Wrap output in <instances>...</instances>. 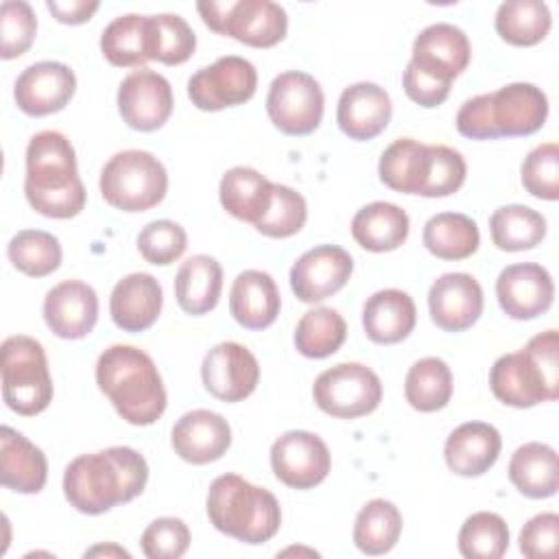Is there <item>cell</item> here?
<instances>
[{"label": "cell", "instance_id": "1", "mask_svg": "<svg viewBox=\"0 0 559 559\" xmlns=\"http://www.w3.org/2000/svg\"><path fill=\"white\" fill-rule=\"evenodd\" d=\"M148 480L146 459L127 445L81 454L63 472V496L76 511L100 515L138 498Z\"/></svg>", "mask_w": 559, "mask_h": 559}, {"label": "cell", "instance_id": "2", "mask_svg": "<svg viewBox=\"0 0 559 559\" xmlns=\"http://www.w3.org/2000/svg\"><path fill=\"white\" fill-rule=\"evenodd\" d=\"M24 194L28 205L48 218H72L85 207V188L76 153L59 131H39L26 146Z\"/></svg>", "mask_w": 559, "mask_h": 559}, {"label": "cell", "instance_id": "3", "mask_svg": "<svg viewBox=\"0 0 559 559\" xmlns=\"http://www.w3.org/2000/svg\"><path fill=\"white\" fill-rule=\"evenodd\" d=\"M96 384L116 413L133 426H151L166 411V389L153 358L133 345H111L96 360Z\"/></svg>", "mask_w": 559, "mask_h": 559}, {"label": "cell", "instance_id": "4", "mask_svg": "<svg viewBox=\"0 0 559 559\" xmlns=\"http://www.w3.org/2000/svg\"><path fill=\"white\" fill-rule=\"evenodd\" d=\"M548 118V98L533 83H509L496 92L467 98L456 114V129L469 140L531 135Z\"/></svg>", "mask_w": 559, "mask_h": 559}, {"label": "cell", "instance_id": "5", "mask_svg": "<svg viewBox=\"0 0 559 559\" xmlns=\"http://www.w3.org/2000/svg\"><path fill=\"white\" fill-rule=\"evenodd\" d=\"M557 330L533 336L522 349L502 354L489 369V389L507 406L531 408L559 397Z\"/></svg>", "mask_w": 559, "mask_h": 559}, {"label": "cell", "instance_id": "6", "mask_svg": "<svg viewBox=\"0 0 559 559\" xmlns=\"http://www.w3.org/2000/svg\"><path fill=\"white\" fill-rule=\"evenodd\" d=\"M205 509L216 531L251 546L269 542L282 524L277 498L238 474H223L212 480Z\"/></svg>", "mask_w": 559, "mask_h": 559}, {"label": "cell", "instance_id": "7", "mask_svg": "<svg viewBox=\"0 0 559 559\" xmlns=\"http://www.w3.org/2000/svg\"><path fill=\"white\" fill-rule=\"evenodd\" d=\"M103 199L122 212H146L164 201L168 175L148 151L129 148L111 155L100 170Z\"/></svg>", "mask_w": 559, "mask_h": 559}, {"label": "cell", "instance_id": "8", "mask_svg": "<svg viewBox=\"0 0 559 559\" xmlns=\"http://www.w3.org/2000/svg\"><path fill=\"white\" fill-rule=\"evenodd\" d=\"M2 400L24 417L39 415L52 402V378L39 341L24 334L2 341Z\"/></svg>", "mask_w": 559, "mask_h": 559}, {"label": "cell", "instance_id": "9", "mask_svg": "<svg viewBox=\"0 0 559 559\" xmlns=\"http://www.w3.org/2000/svg\"><path fill=\"white\" fill-rule=\"evenodd\" d=\"M205 26L253 48H271L286 37L288 15L271 0H205L197 2Z\"/></svg>", "mask_w": 559, "mask_h": 559}, {"label": "cell", "instance_id": "10", "mask_svg": "<svg viewBox=\"0 0 559 559\" xmlns=\"http://www.w3.org/2000/svg\"><path fill=\"white\" fill-rule=\"evenodd\" d=\"M312 397L325 415L356 419L378 408L382 382L378 373L362 362H338L317 376Z\"/></svg>", "mask_w": 559, "mask_h": 559}, {"label": "cell", "instance_id": "11", "mask_svg": "<svg viewBox=\"0 0 559 559\" xmlns=\"http://www.w3.org/2000/svg\"><path fill=\"white\" fill-rule=\"evenodd\" d=\"M323 105V90L308 72L288 70L269 85L266 114L286 135H310L321 124Z\"/></svg>", "mask_w": 559, "mask_h": 559}, {"label": "cell", "instance_id": "12", "mask_svg": "<svg viewBox=\"0 0 559 559\" xmlns=\"http://www.w3.org/2000/svg\"><path fill=\"white\" fill-rule=\"evenodd\" d=\"M258 72L255 66L238 55L218 57L212 66L199 68L188 79V96L201 111H221L236 107L255 94Z\"/></svg>", "mask_w": 559, "mask_h": 559}, {"label": "cell", "instance_id": "13", "mask_svg": "<svg viewBox=\"0 0 559 559\" xmlns=\"http://www.w3.org/2000/svg\"><path fill=\"white\" fill-rule=\"evenodd\" d=\"M325 441L308 430H288L271 445V467L277 480L293 489H312L330 474Z\"/></svg>", "mask_w": 559, "mask_h": 559}, {"label": "cell", "instance_id": "14", "mask_svg": "<svg viewBox=\"0 0 559 559\" xmlns=\"http://www.w3.org/2000/svg\"><path fill=\"white\" fill-rule=\"evenodd\" d=\"M201 380L210 395L221 402H242L260 382L258 358L240 343L214 345L201 365Z\"/></svg>", "mask_w": 559, "mask_h": 559}, {"label": "cell", "instance_id": "15", "mask_svg": "<svg viewBox=\"0 0 559 559\" xmlns=\"http://www.w3.org/2000/svg\"><path fill=\"white\" fill-rule=\"evenodd\" d=\"M469 59L472 46L467 35L454 24L437 22L415 37L408 66L439 83L452 85V81L469 66Z\"/></svg>", "mask_w": 559, "mask_h": 559}, {"label": "cell", "instance_id": "16", "mask_svg": "<svg viewBox=\"0 0 559 559\" xmlns=\"http://www.w3.org/2000/svg\"><path fill=\"white\" fill-rule=\"evenodd\" d=\"M354 260L338 245H319L301 253L290 266V288L304 304L336 295L352 277Z\"/></svg>", "mask_w": 559, "mask_h": 559}, {"label": "cell", "instance_id": "17", "mask_svg": "<svg viewBox=\"0 0 559 559\" xmlns=\"http://www.w3.org/2000/svg\"><path fill=\"white\" fill-rule=\"evenodd\" d=\"M173 87L153 70H133L118 87V111L135 131H157L173 114Z\"/></svg>", "mask_w": 559, "mask_h": 559}, {"label": "cell", "instance_id": "18", "mask_svg": "<svg viewBox=\"0 0 559 559\" xmlns=\"http://www.w3.org/2000/svg\"><path fill=\"white\" fill-rule=\"evenodd\" d=\"M496 297L507 317L528 321L544 314L555 299L552 275L537 262H520L500 271Z\"/></svg>", "mask_w": 559, "mask_h": 559}, {"label": "cell", "instance_id": "19", "mask_svg": "<svg viewBox=\"0 0 559 559\" xmlns=\"http://www.w3.org/2000/svg\"><path fill=\"white\" fill-rule=\"evenodd\" d=\"M76 92V76L61 61H37L15 79L13 98L26 116H48L61 111Z\"/></svg>", "mask_w": 559, "mask_h": 559}, {"label": "cell", "instance_id": "20", "mask_svg": "<svg viewBox=\"0 0 559 559\" xmlns=\"http://www.w3.org/2000/svg\"><path fill=\"white\" fill-rule=\"evenodd\" d=\"M483 288L469 273H443L428 290V310L437 328L463 332L483 314Z\"/></svg>", "mask_w": 559, "mask_h": 559}, {"label": "cell", "instance_id": "21", "mask_svg": "<svg viewBox=\"0 0 559 559\" xmlns=\"http://www.w3.org/2000/svg\"><path fill=\"white\" fill-rule=\"evenodd\" d=\"M44 321L48 330L68 341L87 336L98 321L96 290L81 280H66L44 297Z\"/></svg>", "mask_w": 559, "mask_h": 559}, {"label": "cell", "instance_id": "22", "mask_svg": "<svg viewBox=\"0 0 559 559\" xmlns=\"http://www.w3.org/2000/svg\"><path fill=\"white\" fill-rule=\"evenodd\" d=\"M170 445L179 459L192 465L218 461L231 445L227 419L207 408L188 411L177 419L170 432Z\"/></svg>", "mask_w": 559, "mask_h": 559}, {"label": "cell", "instance_id": "23", "mask_svg": "<svg viewBox=\"0 0 559 559\" xmlns=\"http://www.w3.org/2000/svg\"><path fill=\"white\" fill-rule=\"evenodd\" d=\"M391 98L378 83L360 81L345 87L336 105L338 129L358 142L380 135L391 122Z\"/></svg>", "mask_w": 559, "mask_h": 559}, {"label": "cell", "instance_id": "24", "mask_svg": "<svg viewBox=\"0 0 559 559\" xmlns=\"http://www.w3.org/2000/svg\"><path fill=\"white\" fill-rule=\"evenodd\" d=\"M162 304V284L151 273H129L111 290L109 314L122 332H144L157 321Z\"/></svg>", "mask_w": 559, "mask_h": 559}, {"label": "cell", "instance_id": "25", "mask_svg": "<svg viewBox=\"0 0 559 559\" xmlns=\"http://www.w3.org/2000/svg\"><path fill=\"white\" fill-rule=\"evenodd\" d=\"M500 432L485 421H465L454 428L443 445V459L456 476H483L498 461Z\"/></svg>", "mask_w": 559, "mask_h": 559}, {"label": "cell", "instance_id": "26", "mask_svg": "<svg viewBox=\"0 0 559 559\" xmlns=\"http://www.w3.org/2000/svg\"><path fill=\"white\" fill-rule=\"evenodd\" d=\"M282 308L275 280L258 269L236 275L229 290V312L238 325L247 330H264L273 325Z\"/></svg>", "mask_w": 559, "mask_h": 559}, {"label": "cell", "instance_id": "27", "mask_svg": "<svg viewBox=\"0 0 559 559\" xmlns=\"http://www.w3.org/2000/svg\"><path fill=\"white\" fill-rule=\"evenodd\" d=\"M417 323V308L408 293L384 288L367 297L362 306V328L369 341L395 345L404 341Z\"/></svg>", "mask_w": 559, "mask_h": 559}, {"label": "cell", "instance_id": "28", "mask_svg": "<svg viewBox=\"0 0 559 559\" xmlns=\"http://www.w3.org/2000/svg\"><path fill=\"white\" fill-rule=\"evenodd\" d=\"M0 480L17 493H39L48 478L44 452L11 426L0 428Z\"/></svg>", "mask_w": 559, "mask_h": 559}, {"label": "cell", "instance_id": "29", "mask_svg": "<svg viewBox=\"0 0 559 559\" xmlns=\"http://www.w3.org/2000/svg\"><path fill=\"white\" fill-rule=\"evenodd\" d=\"M100 50L111 66L140 68L155 57L153 17L127 13L111 20L100 35Z\"/></svg>", "mask_w": 559, "mask_h": 559}, {"label": "cell", "instance_id": "30", "mask_svg": "<svg viewBox=\"0 0 559 559\" xmlns=\"http://www.w3.org/2000/svg\"><path fill=\"white\" fill-rule=\"evenodd\" d=\"M430 144L413 138H400L389 144L378 162V175L384 186L404 194H419L430 173Z\"/></svg>", "mask_w": 559, "mask_h": 559}, {"label": "cell", "instance_id": "31", "mask_svg": "<svg viewBox=\"0 0 559 559\" xmlns=\"http://www.w3.org/2000/svg\"><path fill=\"white\" fill-rule=\"evenodd\" d=\"M408 214L389 201H373L360 207L352 218L354 240L373 253L393 251L408 238Z\"/></svg>", "mask_w": 559, "mask_h": 559}, {"label": "cell", "instance_id": "32", "mask_svg": "<svg viewBox=\"0 0 559 559\" xmlns=\"http://www.w3.org/2000/svg\"><path fill=\"white\" fill-rule=\"evenodd\" d=\"M223 290V266L216 258L197 253L181 262L175 277V297L183 312L205 314L216 308Z\"/></svg>", "mask_w": 559, "mask_h": 559}, {"label": "cell", "instance_id": "33", "mask_svg": "<svg viewBox=\"0 0 559 559\" xmlns=\"http://www.w3.org/2000/svg\"><path fill=\"white\" fill-rule=\"evenodd\" d=\"M509 480L526 498L542 500L555 496L559 489V463L555 448L539 441L520 445L509 461Z\"/></svg>", "mask_w": 559, "mask_h": 559}, {"label": "cell", "instance_id": "34", "mask_svg": "<svg viewBox=\"0 0 559 559\" xmlns=\"http://www.w3.org/2000/svg\"><path fill=\"white\" fill-rule=\"evenodd\" d=\"M273 183L249 166L229 168L218 186L221 205L238 221L258 223L269 210Z\"/></svg>", "mask_w": 559, "mask_h": 559}, {"label": "cell", "instance_id": "35", "mask_svg": "<svg viewBox=\"0 0 559 559\" xmlns=\"http://www.w3.org/2000/svg\"><path fill=\"white\" fill-rule=\"evenodd\" d=\"M424 245L439 260H465L478 251L480 231L474 218L459 212H439L424 225Z\"/></svg>", "mask_w": 559, "mask_h": 559}, {"label": "cell", "instance_id": "36", "mask_svg": "<svg viewBox=\"0 0 559 559\" xmlns=\"http://www.w3.org/2000/svg\"><path fill=\"white\" fill-rule=\"evenodd\" d=\"M491 240L500 251H524L537 247L546 236V218L520 203L502 205L489 216Z\"/></svg>", "mask_w": 559, "mask_h": 559}, {"label": "cell", "instance_id": "37", "mask_svg": "<svg viewBox=\"0 0 559 559\" xmlns=\"http://www.w3.org/2000/svg\"><path fill=\"white\" fill-rule=\"evenodd\" d=\"M402 533V513L400 509L384 500H369L356 515L354 522V544L360 552L376 557L389 552Z\"/></svg>", "mask_w": 559, "mask_h": 559}, {"label": "cell", "instance_id": "38", "mask_svg": "<svg viewBox=\"0 0 559 559\" xmlns=\"http://www.w3.org/2000/svg\"><path fill=\"white\" fill-rule=\"evenodd\" d=\"M406 402L419 413H435L448 406L452 397V371L445 360L426 356L413 362L404 380Z\"/></svg>", "mask_w": 559, "mask_h": 559}, {"label": "cell", "instance_id": "39", "mask_svg": "<svg viewBox=\"0 0 559 559\" xmlns=\"http://www.w3.org/2000/svg\"><path fill=\"white\" fill-rule=\"evenodd\" d=\"M550 24V9L542 0H507L496 11V31L511 46L539 44Z\"/></svg>", "mask_w": 559, "mask_h": 559}, {"label": "cell", "instance_id": "40", "mask_svg": "<svg viewBox=\"0 0 559 559\" xmlns=\"http://www.w3.org/2000/svg\"><path fill=\"white\" fill-rule=\"evenodd\" d=\"M347 336V323L334 308L308 310L295 328V347L306 358H328L341 349Z\"/></svg>", "mask_w": 559, "mask_h": 559}, {"label": "cell", "instance_id": "41", "mask_svg": "<svg viewBox=\"0 0 559 559\" xmlns=\"http://www.w3.org/2000/svg\"><path fill=\"white\" fill-rule=\"evenodd\" d=\"M7 255L20 273L46 277L59 269L63 251L57 236L44 229H22L9 240Z\"/></svg>", "mask_w": 559, "mask_h": 559}, {"label": "cell", "instance_id": "42", "mask_svg": "<svg viewBox=\"0 0 559 559\" xmlns=\"http://www.w3.org/2000/svg\"><path fill=\"white\" fill-rule=\"evenodd\" d=\"M507 548L509 526L498 513H472L459 531V552L467 559H500Z\"/></svg>", "mask_w": 559, "mask_h": 559}, {"label": "cell", "instance_id": "43", "mask_svg": "<svg viewBox=\"0 0 559 559\" xmlns=\"http://www.w3.org/2000/svg\"><path fill=\"white\" fill-rule=\"evenodd\" d=\"M308 218L306 199L284 183H273L269 210L255 223V229L269 238L295 236Z\"/></svg>", "mask_w": 559, "mask_h": 559}, {"label": "cell", "instance_id": "44", "mask_svg": "<svg viewBox=\"0 0 559 559\" xmlns=\"http://www.w3.org/2000/svg\"><path fill=\"white\" fill-rule=\"evenodd\" d=\"M0 57L15 59L24 55L37 35V15L24 0H4L0 4Z\"/></svg>", "mask_w": 559, "mask_h": 559}, {"label": "cell", "instance_id": "45", "mask_svg": "<svg viewBox=\"0 0 559 559\" xmlns=\"http://www.w3.org/2000/svg\"><path fill=\"white\" fill-rule=\"evenodd\" d=\"M153 17L155 33V61L179 66L188 61L197 48V37L190 24L177 13H159Z\"/></svg>", "mask_w": 559, "mask_h": 559}, {"label": "cell", "instance_id": "46", "mask_svg": "<svg viewBox=\"0 0 559 559\" xmlns=\"http://www.w3.org/2000/svg\"><path fill=\"white\" fill-rule=\"evenodd\" d=\"M186 247H188L186 229L179 223L168 221V218L151 221L138 234L140 255L155 266L173 264L175 260H179L183 255Z\"/></svg>", "mask_w": 559, "mask_h": 559}, {"label": "cell", "instance_id": "47", "mask_svg": "<svg viewBox=\"0 0 559 559\" xmlns=\"http://www.w3.org/2000/svg\"><path fill=\"white\" fill-rule=\"evenodd\" d=\"M522 186L528 194L557 201L559 199V146L544 142L535 146L522 162Z\"/></svg>", "mask_w": 559, "mask_h": 559}, {"label": "cell", "instance_id": "48", "mask_svg": "<svg viewBox=\"0 0 559 559\" xmlns=\"http://www.w3.org/2000/svg\"><path fill=\"white\" fill-rule=\"evenodd\" d=\"M140 546L148 559H179L190 546V528L179 518H157L144 528Z\"/></svg>", "mask_w": 559, "mask_h": 559}, {"label": "cell", "instance_id": "49", "mask_svg": "<svg viewBox=\"0 0 559 559\" xmlns=\"http://www.w3.org/2000/svg\"><path fill=\"white\" fill-rule=\"evenodd\" d=\"M430 155H432L430 173L421 190V197L437 199V197L454 194L463 186L467 175L463 155L445 144H430Z\"/></svg>", "mask_w": 559, "mask_h": 559}, {"label": "cell", "instance_id": "50", "mask_svg": "<svg viewBox=\"0 0 559 559\" xmlns=\"http://www.w3.org/2000/svg\"><path fill=\"white\" fill-rule=\"evenodd\" d=\"M559 537V515L552 511L533 515L520 531V552L528 559L552 557Z\"/></svg>", "mask_w": 559, "mask_h": 559}, {"label": "cell", "instance_id": "51", "mask_svg": "<svg viewBox=\"0 0 559 559\" xmlns=\"http://www.w3.org/2000/svg\"><path fill=\"white\" fill-rule=\"evenodd\" d=\"M46 7L52 13V17L61 24H83L96 13L100 4L96 0H70V2L48 0Z\"/></svg>", "mask_w": 559, "mask_h": 559}, {"label": "cell", "instance_id": "52", "mask_svg": "<svg viewBox=\"0 0 559 559\" xmlns=\"http://www.w3.org/2000/svg\"><path fill=\"white\" fill-rule=\"evenodd\" d=\"M92 555H118V557H129V552H127L124 548L114 546V544H109V546H94V548L85 550V557H92Z\"/></svg>", "mask_w": 559, "mask_h": 559}]
</instances>
